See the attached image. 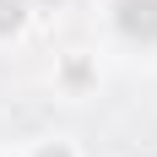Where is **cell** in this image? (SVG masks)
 Returning <instances> with one entry per match:
<instances>
[{
	"mask_svg": "<svg viewBox=\"0 0 157 157\" xmlns=\"http://www.w3.org/2000/svg\"><path fill=\"white\" fill-rule=\"evenodd\" d=\"M119 33L136 44L157 38V0H119Z\"/></svg>",
	"mask_w": 157,
	"mask_h": 157,
	"instance_id": "6da1fadb",
	"label": "cell"
},
{
	"mask_svg": "<svg viewBox=\"0 0 157 157\" xmlns=\"http://www.w3.org/2000/svg\"><path fill=\"white\" fill-rule=\"evenodd\" d=\"M16 22H22V6L16 0H0V33H16Z\"/></svg>",
	"mask_w": 157,
	"mask_h": 157,
	"instance_id": "7a4b0ae2",
	"label": "cell"
},
{
	"mask_svg": "<svg viewBox=\"0 0 157 157\" xmlns=\"http://www.w3.org/2000/svg\"><path fill=\"white\" fill-rule=\"evenodd\" d=\"M44 157H65V152H44Z\"/></svg>",
	"mask_w": 157,
	"mask_h": 157,
	"instance_id": "3957f363",
	"label": "cell"
},
{
	"mask_svg": "<svg viewBox=\"0 0 157 157\" xmlns=\"http://www.w3.org/2000/svg\"><path fill=\"white\" fill-rule=\"evenodd\" d=\"M44 6H54V0H44Z\"/></svg>",
	"mask_w": 157,
	"mask_h": 157,
	"instance_id": "277c9868",
	"label": "cell"
}]
</instances>
